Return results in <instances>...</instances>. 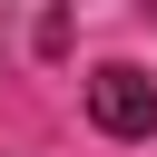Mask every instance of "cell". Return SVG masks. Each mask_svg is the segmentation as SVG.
<instances>
[{
	"label": "cell",
	"mask_w": 157,
	"mask_h": 157,
	"mask_svg": "<svg viewBox=\"0 0 157 157\" xmlns=\"http://www.w3.org/2000/svg\"><path fill=\"white\" fill-rule=\"evenodd\" d=\"M88 118H98L108 137H147V128H157V78L128 69V59L88 69Z\"/></svg>",
	"instance_id": "obj_1"
}]
</instances>
